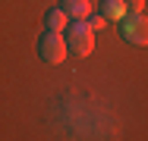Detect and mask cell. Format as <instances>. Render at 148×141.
Segmentation results:
<instances>
[{
  "label": "cell",
  "instance_id": "6da1fadb",
  "mask_svg": "<svg viewBox=\"0 0 148 141\" xmlns=\"http://www.w3.org/2000/svg\"><path fill=\"white\" fill-rule=\"evenodd\" d=\"M66 50H73L76 56H88L95 50V31L88 28L85 19H73V25L66 28Z\"/></svg>",
  "mask_w": 148,
  "mask_h": 141
},
{
  "label": "cell",
  "instance_id": "8992f818",
  "mask_svg": "<svg viewBox=\"0 0 148 141\" xmlns=\"http://www.w3.org/2000/svg\"><path fill=\"white\" fill-rule=\"evenodd\" d=\"M44 22H47V31H63V25H66V13H63L60 6H54V9L44 16Z\"/></svg>",
  "mask_w": 148,
  "mask_h": 141
},
{
  "label": "cell",
  "instance_id": "ba28073f",
  "mask_svg": "<svg viewBox=\"0 0 148 141\" xmlns=\"http://www.w3.org/2000/svg\"><path fill=\"white\" fill-rule=\"evenodd\" d=\"M126 9L129 13H142L145 9V0H126Z\"/></svg>",
  "mask_w": 148,
  "mask_h": 141
},
{
  "label": "cell",
  "instance_id": "277c9868",
  "mask_svg": "<svg viewBox=\"0 0 148 141\" xmlns=\"http://www.w3.org/2000/svg\"><path fill=\"white\" fill-rule=\"evenodd\" d=\"M57 6L69 16V19H88V13H91V3H88V0H60Z\"/></svg>",
  "mask_w": 148,
  "mask_h": 141
},
{
  "label": "cell",
  "instance_id": "3957f363",
  "mask_svg": "<svg viewBox=\"0 0 148 141\" xmlns=\"http://www.w3.org/2000/svg\"><path fill=\"white\" fill-rule=\"evenodd\" d=\"M38 54L44 63H63L66 60V41L60 38V31H47V35H41V41H38Z\"/></svg>",
  "mask_w": 148,
  "mask_h": 141
},
{
  "label": "cell",
  "instance_id": "7a4b0ae2",
  "mask_svg": "<svg viewBox=\"0 0 148 141\" xmlns=\"http://www.w3.org/2000/svg\"><path fill=\"white\" fill-rule=\"evenodd\" d=\"M123 38H126L129 44L145 47V44H148V16H142V13L123 16Z\"/></svg>",
  "mask_w": 148,
  "mask_h": 141
},
{
  "label": "cell",
  "instance_id": "5b68a950",
  "mask_svg": "<svg viewBox=\"0 0 148 141\" xmlns=\"http://www.w3.org/2000/svg\"><path fill=\"white\" fill-rule=\"evenodd\" d=\"M101 16L104 19H123L126 16V0H101Z\"/></svg>",
  "mask_w": 148,
  "mask_h": 141
},
{
  "label": "cell",
  "instance_id": "52a82bcc",
  "mask_svg": "<svg viewBox=\"0 0 148 141\" xmlns=\"http://www.w3.org/2000/svg\"><path fill=\"white\" fill-rule=\"evenodd\" d=\"M104 22H107L104 16H91V13H88V28H91V31H101V28H104Z\"/></svg>",
  "mask_w": 148,
  "mask_h": 141
}]
</instances>
